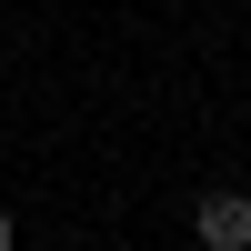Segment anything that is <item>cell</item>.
<instances>
[{
    "instance_id": "cell-1",
    "label": "cell",
    "mask_w": 251,
    "mask_h": 251,
    "mask_svg": "<svg viewBox=\"0 0 251 251\" xmlns=\"http://www.w3.org/2000/svg\"><path fill=\"white\" fill-rule=\"evenodd\" d=\"M191 231H201V251H251V191H211L191 211Z\"/></svg>"
},
{
    "instance_id": "cell-2",
    "label": "cell",
    "mask_w": 251,
    "mask_h": 251,
    "mask_svg": "<svg viewBox=\"0 0 251 251\" xmlns=\"http://www.w3.org/2000/svg\"><path fill=\"white\" fill-rule=\"evenodd\" d=\"M0 251H10V241H0Z\"/></svg>"
}]
</instances>
